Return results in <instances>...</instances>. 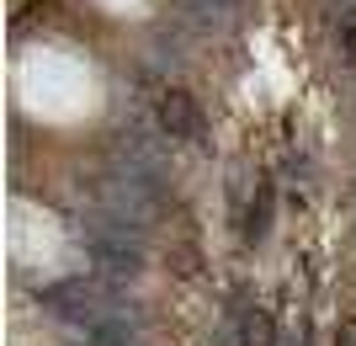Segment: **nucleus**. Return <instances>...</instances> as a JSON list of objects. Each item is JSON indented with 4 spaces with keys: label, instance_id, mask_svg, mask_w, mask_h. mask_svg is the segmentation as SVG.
I'll return each mask as SVG.
<instances>
[{
    "label": "nucleus",
    "instance_id": "obj_1",
    "mask_svg": "<svg viewBox=\"0 0 356 346\" xmlns=\"http://www.w3.org/2000/svg\"><path fill=\"white\" fill-rule=\"evenodd\" d=\"M160 123L170 128L176 139H192L197 128H202V112H197V102L186 96V91H165V102H160Z\"/></svg>",
    "mask_w": 356,
    "mask_h": 346
},
{
    "label": "nucleus",
    "instance_id": "obj_2",
    "mask_svg": "<svg viewBox=\"0 0 356 346\" xmlns=\"http://www.w3.org/2000/svg\"><path fill=\"white\" fill-rule=\"evenodd\" d=\"M239 341H245V346H271V315H266V309H250V315H245Z\"/></svg>",
    "mask_w": 356,
    "mask_h": 346
},
{
    "label": "nucleus",
    "instance_id": "obj_3",
    "mask_svg": "<svg viewBox=\"0 0 356 346\" xmlns=\"http://www.w3.org/2000/svg\"><path fill=\"white\" fill-rule=\"evenodd\" d=\"M335 346H356V320H341V331H335Z\"/></svg>",
    "mask_w": 356,
    "mask_h": 346
},
{
    "label": "nucleus",
    "instance_id": "obj_4",
    "mask_svg": "<svg viewBox=\"0 0 356 346\" xmlns=\"http://www.w3.org/2000/svg\"><path fill=\"white\" fill-rule=\"evenodd\" d=\"M346 59L356 64V16H351V22H346Z\"/></svg>",
    "mask_w": 356,
    "mask_h": 346
}]
</instances>
